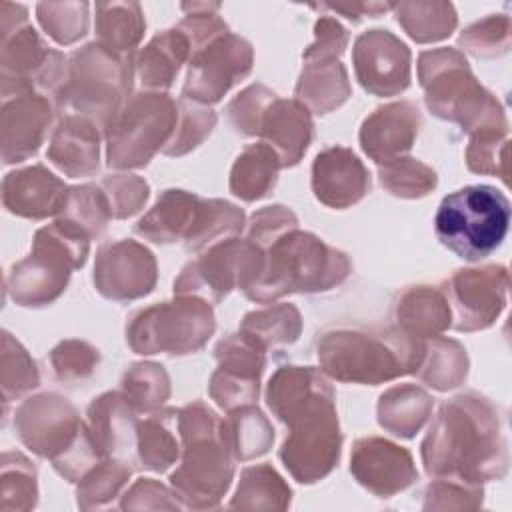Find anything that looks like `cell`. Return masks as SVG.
Instances as JSON below:
<instances>
[{"label":"cell","mask_w":512,"mask_h":512,"mask_svg":"<svg viewBox=\"0 0 512 512\" xmlns=\"http://www.w3.org/2000/svg\"><path fill=\"white\" fill-rule=\"evenodd\" d=\"M62 218L78 224L88 232L90 238L102 236L112 218V212L100 184L72 186L66 208L62 210Z\"/></svg>","instance_id":"obj_47"},{"label":"cell","mask_w":512,"mask_h":512,"mask_svg":"<svg viewBox=\"0 0 512 512\" xmlns=\"http://www.w3.org/2000/svg\"><path fill=\"white\" fill-rule=\"evenodd\" d=\"M132 68V56H120L98 42L82 46L68 58V78L56 108H70L104 130L128 100Z\"/></svg>","instance_id":"obj_10"},{"label":"cell","mask_w":512,"mask_h":512,"mask_svg":"<svg viewBox=\"0 0 512 512\" xmlns=\"http://www.w3.org/2000/svg\"><path fill=\"white\" fill-rule=\"evenodd\" d=\"M216 126V114L204 104H196L192 100H178V122L170 142L164 146L162 154L166 156H182L194 150L210 136Z\"/></svg>","instance_id":"obj_48"},{"label":"cell","mask_w":512,"mask_h":512,"mask_svg":"<svg viewBox=\"0 0 512 512\" xmlns=\"http://www.w3.org/2000/svg\"><path fill=\"white\" fill-rule=\"evenodd\" d=\"M450 306V328L476 332L494 324L506 308L508 270L502 264L456 270L442 286Z\"/></svg>","instance_id":"obj_16"},{"label":"cell","mask_w":512,"mask_h":512,"mask_svg":"<svg viewBox=\"0 0 512 512\" xmlns=\"http://www.w3.org/2000/svg\"><path fill=\"white\" fill-rule=\"evenodd\" d=\"M14 430L26 448L48 458L54 470L68 482H78L104 460L88 424L56 392L26 398L14 412Z\"/></svg>","instance_id":"obj_4"},{"label":"cell","mask_w":512,"mask_h":512,"mask_svg":"<svg viewBox=\"0 0 512 512\" xmlns=\"http://www.w3.org/2000/svg\"><path fill=\"white\" fill-rule=\"evenodd\" d=\"M70 196V186L64 184L44 164H32L12 170L2 180V204L10 214L42 220L62 214Z\"/></svg>","instance_id":"obj_22"},{"label":"cell","mask_w":512,"mask_h":512,"mask_svg":"<svg viewBox=\"0 0 512 512\" xmlns=\"http://www.w3.org/2000/svg\"><path fill=\"white\" fill-rule=\"evenodd\" d=\"M0 510H30L36 506L38 484L34 464L20 452H4L0 460Z\"/></svg>","instance_id":"obj_44"},{"label":"cell","mask_w":512,"mask_h":512,"mask_svg":"<svg viewBox=\"0 0 512 512\" xmlns=\"http://www.w3.org/2000/svg\"><path fill=\"white\" fill-rule=\"evenodd\" d=\"M392 10L406 34L420 44L448 38L458 24L450 2H400Z\"/></svg>","instance_id":"obj_39"},{"label":"cell","mask_w":512,"mask_h":512,"mask_svg":"<svg viewBox=\"0 0 512 512\" xmlns=\"http://www.w3.org/2000/svg\"><path fill=\"white\" fill-rule=\"evenodd\" d=\"M254 64V50L248 40L226 32L198 48L188 62V74L182 86V98L196 104H214L240 80Z\"/></svg>","instance_id":"obj_15"},{"label":"cell","mask_w":512,"mask_h":512,"mask_svg":"<svg viewBox=\"0 0 512 512\" xmlns=\"http://www.w3.org/2000/svg\"><path fill=\"white\" fill-rule=\"evenodd\" d=\"M54 116V102L38 92L18 94L4 100L0 120L2 162L28 160L42 146Z\"/></svg>","instance_id":"obj_20"},{"label":"cell","mask_w":512,"mask_h":512,"mask_svg":"<svg viewBox=\"0 0 512 512\" xmlns=\"http://www.w3.org/2000/svg\"><path fill=\"white\" fill-rule=\"evenodd\" d=\"M414 374L420 382L438 392L460 386L468 376V356L464 346L452 338H432L424 344V352Z\"/></svg>","instance_id":"obj_35"},{"label":"cell","mask_w":512,"mask_h":512,"mask_svg":"<svg viewBox=\"0 0 512 512\" xmlns=\"http://www.w3.org/2000/svg\"><path fill=\"white\" fill-rule=\"evenodd\" d=\"M120 508H184L174 488H166L154 478L136 480L124 494Z\"/></svg>","instance_id":"obj_58"},{"label":"cell","mask_w":512,"mask_h":512,"mask_svg":"<svg viewBox=\"0 0 512 512\" xmlns=\"http://www.w3.org/2000/svg\"><path fill=\"white\" fill-rule=\"evenodd\" d=\"M350 274V260L312 232L288 230L264 248L260 278L244 294L258 304H270L292 292H326Z\"/></svg>","instance_id":"obj_5"},{"label":"cell","mask_w":512,"mask_h":512,"mask_svg":"<svg viewBox=\"0 0 512 512\" xmlns=\"http://www.w3.org/2000/svg\"><path fill=\"white\" fill-rule=\"evenodd\" d=\"M88 428L104 458L138 462V412L122 392H106L88 406Z\"/></svg>","instance_id":"obj_24"},{"label":"cell","mask_w":512,"mask_h":512,"mask_svg":"<svg viewBox=\"0 0 512 512\" xmlns=\"http://www.w3.org/2000/svg\"><path fill=\"white\" fill-rule=\"evenodd\" d=\"M214 330L216 318L210 302L182 294L136 310L126 324V342L136 354L182 356L198 352Z\"/></svg>","instance_id":"obj_11"},{"label":"cell","mask_w":512,"mask_h":512,"mask_svg":"<svg viewBox=\"0 0 512 512\" xmlns=\"http://www.w3.org/2000/svg\"><path fill=\"white\" fill-rule=\"evenodd\" d=\"M280 168V158L268 144H250L232 164L230 192L244 202L260 200L276 186Z\"/></svg>","instance_id":"obj_33"},{"label":"cell","mask_w":512,"mask_h":512,"mask_svg":"<svg viewBox=\"0 0 512 512\" xmlns=\"http://www.w3.org/2000/svg\"><path fill=\"white\" fill-rule=\"evenodd\" d=\"M200 202L202 198L192 192L178 188L164 190L156 204L136 222L134 232L156 244L184 242L196 222Z\"/></svg>","instance_id":"obj_27"},{"label":"cell","mask_w":512,"mask_h":512,"mask_svg":"<svg viewBox=\"0 0 512 512\" xmlns=\"http://www.w3.org/2000/svg\"><path fill=\"white\" fill-rule=\"evenodd\" d=\"M50 366L52 372L58 380L70 382V380H82L88 378L98 362H100V352L92 344L84 340H62L50 350Z\"/></svg>","instance_id":"obj_51"},{"label":"cell","mask_w":512,"mask_h":512,"mask_svg":"<svg viewBox=\"0 0 512 512\" xmlns=\"http://www.w3.org/2000/svg\"><path fill=\"white\" fill-rule=\"evenodd\" d=\"M272 414L288 428L278 456L292 478L302 484L326 478L338 464L342 448L336 394L330 380L296 394Z\"/></svg>","instance_id":"obj_3"},{"label":"cell","mask_w":512,"mask_h":512,"mask_svg":"<svg viewBox=\"0 0 512 512\" xmlns=\"http://www.w3.org/2000/svg\"><path fill=\"white\" fill-rule=\"evenodd\" d=\"M178 122V102L166 92L128 96L104 128L106 158L112 168H142L170 142Z\"/></svg>","instance_id":"obj_12"},{"label":"cell","mask_w":512,"mask_h":512,"mask_svg":"<svg viewBox=\"0 0 512 512\" xmlns=\"http://www.w3.org/2000/svg\"><path fill=\"white\" fill-rule=\"evenodd\" d=\"M420 126L422 116L414 102L398 100L378 106L360 126L362 150L376 164H390L410 152Z\"/></svg>","instance_id":"obj_21"},{"label":"cell","mask_w":512,"mask_h":512,"mask_svg":"<svg viewBox=\"0 0 512 512\" xmlns=\"http://www.w3.org/2000/svg\"><path fill=\"white\" fill-rule=\"evenodd\" d=\"M224 436L236 460H252L270 450L274 428L258 406L246 404L228 412V418H224Z\"/></svg>","instance_id":"obj_37"},{"label":"cell","mask_w":512,"mask_h":512,"mask_svg":"<svg viewBox=\"0 0 512 512\" xmlns=\"http://www.w3.org/2000/svg\"><path fill=\"white\" fill-rule=\"evenodd\" d=\"M424 352L418 340L398 326H334L318 340L322 372L346 384H382L414 374Z\"/></svg>","instance_id":"obj_2"},{"label":"cell","mask_w":512,"mask_h":512,"mask_svg":"<svg viewBox=\"0 0 512 512\" xmlns=\"http://www.w3.org/2000/svg\"><path fill=\"white\" fill-rule=\"evenodd\" d=\"M298 228V218L286 206L274 204L256 210L248 222V240L258 244L262 250L288 230Z\"/></svg>","instance_id":"obj_56"},{"label":"cell","mask_w":512,"mask_h":512,"mask_svg":"<svg viewBox=\"0 0 512 512\" xmlns=\"http://www.w3.org/2000/svg\"><path fill=\"white\" fill-rule=\"evenodd\" d=\"M378 178L386 192L408 200L426 196L438 184L436 172L428 164L410 156L380 166Z\"/></svg>","instance_id":"obj_46"},{"label":"cell","mask_w":512,"mask_h":512,"mask_svg":"<svg viewBox=\"0 0 512 512\" xmlns=\"http://www.w3.org/2000/svg\"><path fill=\"white\" fill-rule=\"evenodd\" d=\"M350 92L352 88L348 82V72L340 60L304 62L302 74L294 88L296 100L316 114L336 110L348 100Z\"/></svg>","instance_id":"obj_30"},{"label":"cell","mask_w":512,"mask_h":512,"mask_svg":"<svg viewBox=\"0 0 512 512\" xmlns=\"http://www.w3.org/2000/svg\"><path fill=\"white\" fill-rule=\"evenodd\" d=\"M506 150L508 130H484L470 134V142L466 148V164L476 174L498 176L502 182H506Z\"/></svg>","instance_id":"obj_49"},{"label":"cell","mask_w":512,"mask_h":512,"mask_svg":"<svg viewBox=\"0 0 512 512\" xmlns=\"http://www.w3.org/2000/svg\"><path fill=\"white\" fill-rule=\"evenodd\" d=\"M316 6V4H314ZM316 8H326L338 14H344L346 18L358 22L362 16H370L376 18L388 10L394 8V4H386V2H352V4H320Z\"/></svg>","instance_id":"obj_59"},{"label":"cell","mask_w":512,"mask_h":512,"mask_svg":"<svg viewBox=\"0 0 512 512\" xmlns=\"http://www.w3.org/2000/svg\"><path fill=\"white\" fill-rule=\"evenodd\" d=\"M508 224V198L496 186L472 184L442 198L434 232L442 246L468 262H476L502 244Z\"/></svg>","instance_id":"obj_9"},{"label":"cell","mask_w":512,"mask_h":512,"mask_svg":"<svg viewBox=\"0 0 512 512\" xmlns=\"http://www.w3.org/2000/svg\"><path fill=\"white\" fill-rule=\"evenodd\" d=\"M48 160L70 178L94 176L100 166V128L86 116L68 112L52 132Z\"/></svg>","instance_id":"obj_26"},{"label":"cell","mask_w":512,"mask_h":512,"mask_svg":"<svg viewBox=\"0 0 512 512\" xmlns=\"http://www.w3.org/2000/svg\"><path fill=\"white\" fill-rule=\"evenodd\" d=\"M88 2H40L36 16L44 32L60 46L74 44L88 34Z\"/></svg>","instance_id":"obj_45"},{"label":"cell","mask_w":512,"mask_h":512,"mask_svg":"<svg viewBox=\"0 0 512 512\" xmlns=\"http://www.w3.org/2000/svg\"><path fill=\"white\" fill-rule=\"evenodd\" d=\"M434 398L416 384H398L378 398V424L394 436L412 438L428 420Z\"/></svg>","instance_id":"obj_32"},{"label":"cell","mask_w":512,"mask_h":512,"mask_svg":"<svg viewBox=\"0 0 512 512\" xmlns=\"http://www.w3.org/2000/svg\"><path fill=\"white\" fill-rule=\"evenodd\" d=\"M418 80L428 110L466 132L508 130L500 102L474 78L468 60L456 48H434L418 56Z\"/></svg>","instance_id":"obj_6"},{"label":"cell","mask_w":512,"mask_h":512,"mask_svg":"<svg viewBox=\"0 0 512 512\" xmlns=\"http://www.w3.org/2000/svg\"><path fill=\"white\" fill-rule=\"evenodd\" d=\"M120 392L128 398L138 414H148L162 408L168 400L170 378L164 366L156 362H136L124 372Z\"/></svg>","instance_id":"obj_42"},{"label":"cell","mask_w":512,"mask_h":512,"mask_svg":"<svg viewBox=\"0 0 512 512\" xmlns=\"http://www.w3.org/2000/svg\"><path fill=\"white\" fill-rule=\"evenodd\" d=\"M264 250L248 238H224L190 260L174 280V294L220 302L232 290H248L260 278Z\"/></svg>","instance_id":"obj_13"},{"label":"cell","mask_w":512,"mask_h":512,"mask_svg":"<svg viewBox=\"0 0 512 512\" xmlns=\"http://www.w3.org/2000/svg\"><path fill=\"white\" fill-rule=\"evenodd\" d=\"M94 10L96 42L120 56H130L146 30L142 6L138 2H98Z\"/></svg>","instance_id":"obj_34"},{"label":"cell","mask_w":512,"mask_h":512,"mask_svg":"<svg viewBox=\"0 0 512 512\" xmlns=\"http://www.w3.org/2000/svg\"><path fill=\"white\" fill-rule=\"evenodd\" d=\"M430 476H454L482 484L502 478L508 468V442L498 408L476 392L444 402L420 446Z\"/></svg>","instance_id":"obj_1"},{"label":"cell","mask_w":512,"mask_h":512,"mask_svg":"<svg viewBox=\"0 0 512 512\" xmlns=\"http://www.w3.org/2000/svg\"><path fill=\"white\" fill-rule=\"evenodd\" d=\"M482 484L454 476H434L426 488V510H460L478 508L482 504Z\"/></svg>","instance_id":"obj_53"},{"label":"cell","mask_w":512,"mask_h":512,"mask_svg":"<svg viewBox=\"0 0 512 512\" xmlns=\"http://www.w3.org/2000/svg\"><path fill=\"white\" fill-rule=\"evenodd\" d=\"M0 78L4 100L26 92H38L56 100L68 78V60L50 48L28 22L22 4H0Z\"/></svg>","instance_id":"obj_8"},{"label":"cell","mask_w":512,"mask_h":512,"mask_svg":"<svg viewBox=\"0 0 512 512\" xmlns=\"http://www.w3.org/2000/svg\"><path fill=\"white\" fill-rule=\"evenodd\" d=\"M274 98H276V94L262 84H252L246 90H242L228 104V116H230L232 126L236 128V132H240L244 136H256L262 114Z\"/></svg>","instance_id":"obj_54"},{"label":"cell","mask_w":512,"mask_h":512,"mask_svg":"<svg viewBox=\"0 0 512 512\" xmlns=\"http://www.w3.org/2000/svg\"><path fill=\"white\" fill-rule=\"evenodd\" d=\"M234 454L222 430L182 442V462L170 474V486L184 508H216L234 478Z\"/></svg>","instance_id":"obj_14"},{"label":"cell","mask_w":512,"mask_h":512,"mask_svg":"<svg viewBox=\"0 0 512 512\" xmlns=\"http://www.w3.org/2000/svg\"><path fill=\"white\" fill-rule=\"evenodd\" d=\"M132 464L116 458H104L94 468H90L78 480V506L82 510L106 508L114 498L120 496L124 484L130 480Z\"/></svg>","instance_id":"obj_41"},{"label":"cell","mask_w":512,"mask_h":512,"mask_svg":"<svg viewBox=\"0 0 512 512\" xmlns=\"http://www.w3.org/2000/svg\"><path fill=\"white\" fill-rule=\"evenodd\" d=\"M258 388H260V380L238 376L222 368H216L212 372L210 384H208V392L212 400H216V404L226 412L238 406L254 404L258 400Z\"/></svg>","instance_id":"obj_55"},{"label":"cell","mask_w":512,"mask_h":512,"mask_svg":"<svg viewBox=\"0 0 512 512\" xmlns=\"http://www.w3.org/2000/svg\"><path fill=\"white\" fill-rule=\"evenodd\" d=\"M40 372L28 350L12 338L10 332H2V354H0V386L4 398V410L12 400L38 388Z\"/></svg>","instance_id":"obj_43"},{"label":"cell","mask_w":512,"mask_h":512,"mask_svg":"<svg viewBox=\"0 0 512 512\" xmlns=\"http://www.w3.org/2000/svg\"><path fill=\"white\" fill-rule=\"evenodd\" d=\"M240 332L260 342L266 350L292 344L302 330V316L292 304H274L248 312L240 322Z\"/></svg>","instance_id":"obj_40"},{"label":"cell","mask_w":512,"mask_h":512,"mask_svg":"<svg viewBox=\"0 0 512 512\" xmlns=\"http://www.w3.org/2000/svg\"><path fill=\"white\" fill-rule=\"evenodd\" d=\"M316 40L304 50L302 60H338L348 44L346 28L332 16H320L314 24Z\"/></svg>","instance_id":"obj_57"},{"label":"cell","mask_w":512,"mask_h":512,"mask_svg":"<svg viewBox=\"0 0 512 512\" xmlns=\"http://www.w3.org/2000/svg\"><path fill=\"white\" fill-rule=\"evenodd\" d=\"M192 46L188 36L178 28L158 32L134 58V70L142 86L164 92L172 86L180 66L190 60Z\"/></svg>","instance_id":"obj_28"},{"label":"cell","mask_w":512,"mask_h":512,"mask_svg":"<svg viewBox=\"0 0 512 512\" xmlns=\"http://www.w3.org/2000/svg\"><path fill=\"white\" fill-rule=\"evenodd\" d=\"M370 190V174L362 160L346 146H330L312 162V192L330 208L344 210L358 204Z\"/></svg>","instance_id":"obj_23"},{"label":"cell","mask_w":512,"mask_h":512,"mask_svg":"<svg viewBox=\"0 0 512 512\" xmlns=\"http://www.w3.org/2000/svg\"><path fill=\"white\" fill-rule=\"evenodd\" d=\"M410 48L390 30L362 32L352 48L360 86L374 96H396L410 86Z\"/></svg>","instance_id":"obj_18"},{"label":"cell","mask_w":512,"mask_h":512,"mask_svg":"<svg viewBox=\"0 0 512 512\" xmlns=\"http://www.w3.org/2000/svg\"><path fill=\"white\" fill-rule=\"evenodd\" d=\"M244 212L220 198H202L196 222L184 240V248L188 252L204 250L224 238L238 236L244 228Z\"/></svg>","instance_id":"obj_38"},{"label":"cell","mask_w":512,"mask_h":512,"mask_svg":"<svg viewBox=\"0 0 512 512\" xmlns=\"http://www.w3.org/2000/svg\"><path fill=\"white\" fill-rule=\"evenodd\" d=\"M458 44L478 58L504 54L510 46V18L506 14H490L474 22L462 30Z\"/></svg>","instance_id":"obj_50"},{"label":"cell","mask_w":512,"mask_h":512,"mask_svg":"<svg viewBox=\"0 0 512 512\" xmlns=\"http://www.w3.org/2000/svg\"><path fill=\"white\" fill-rule=\"evenodd\" d=\"M394 318L400 330L418 340L436 338L450 328V306L442 288L410 286L400 294Z\"/></svg>","instance_id":"obj_29"},{"label":"cell","mask_w":512,"mask_h":512,"mask_svg":"<svg viewBox=\"0 0 512 512\" xmlns=\"http://www.w3.org/2000/svg\"><path fill=\"white\" fill-rule=\"evenodd\" d=\"M138 462L142 468L164 472L172 466L180 452V434H178V410L158 408L144 414L138 422Z\"/></svg>","instance_id":"obj_31"},{"label":"cell","mask_w":512,"mask_h":512,"mask_svg":"<svg viewBox=\"0 0 512 512\" xmlns=\"http://www.w3.org/2000/svg\"><path fill=\"white\" fill-rule=\"evenodd\" d=\"M98 184L108 198L112 218L118 220L140 212L150 196L148 182L136 174H110L104 176Z\"/></svg>","instance_id":"obj_52"},{"label":"cell","mask_w":512,"mask_h":512,"mask_svg":"<svg viewBox=\"0 0 512 512\" xmlns=\"http://www.w3.org/2000/svg\"><path fill=\"white\" fill-rule=\"evenodd\" d=\"M256 136L278 154L282 168L296 166L314 136L312 114L296 98L284 100L276 96L266 106Z\"/></svg>","instance_id":"obj_25"},{"label":"cell","mask_w":512,"mask_h":512,"mask_svg":"<svg viewBox=\"0 0 512 512\" xmlns=\"http://www.w3.org/2000/svg\"><path fill=\"white\" fill-rule=\"evenodd\" d=\"M90 240L86 230L62 216L40 228L30 254L12 264L6 274L8 296L28 308L52 304L66 290L72 270L86 264Z\"/></svg>","instance_id":"obj_7"},{"label":"cell","mask_w":512,"mask_h":512,"mask_svg":"<svg viewBox=\"0 0 512 512\" xmlns=\"http://www.w3.org/2000/svg\"><path fill=\"white\" fill-rule=\"evenodd\" d=\"M292 490L270 464L248 466L240 474L230 508L242 510H286Z\"/></svg>","instance_id":"obj_36"},{"label":"cell","mask_w":512,"mask_h":512,"mask_svg":"<svg viewBox=\"0 0 512 512\" xmlns=\"http://www.w3.org/2000/svg\"><path fill=\"white\" fill-rule=\"evenodd\" d=\"M350 472L360 486L380 498H390L418 480L412 454L380 436H366L354 442Z\"/></svg>","instance_id":"obj_19"},{"label":"cell","mask_w":512,"mask_h":512,"mask_svg":"<svg viewBox=\"0 0 512 512\" xmlns=\"http://www.w3.org/2000/svg\"><path fill=\"white\" fill-rule=\"evenodd\" d=\"M158 280L154 254L136 240L104 242L96 252L94 286L108 300L148 296Z\"/></svg>","instance_id":"obj_17"}]
</instances>
